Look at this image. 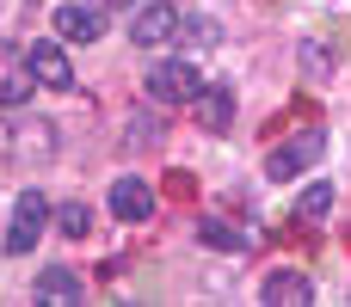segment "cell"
<instances>
[{"label": "cell", "mask_w": 351, "mask_h": 307, "mask_svg": "<svg viewBox=\"0 0 351 307\" xmlns=\"http://www.w3.org/2000/svg\"><path fill=\"white\" fill-rule=\"evenodd\" d=\"M179 25H185V12L173 0H142L130 12V43L136 49H167V43H179Z\"/></svg>", "instance_id": "6da1fadb"}, {"label": "cell", "mask_w": 351, "mask_h": 307, "mask_svg": "<svg viewBox=\"0 0 351 307\" xmlns=\"http://www.w3.org/2000/svg\"><path fill=\"white\" fill-rule=\"evenodd\" d=\"M142 92H148L154 105H191V98L204 92V74H197V62H154V68L142 74Z\"/></svg>", "instance_id": "7a4b0ae2"}, {"label": "cell", "mask_w": 351, "mask_h": 307, "mask_svg": "<svg viewBox=\"0 0 351 307\" xmlns=\"http://www.w3.org/2000/svg\"><path fill=\"white\" fill-rule=\"evenodd\" d=\"M49 222H56L49 197H43V191H19V203H12V228H6V252H12V258H25Z\"/></svg>", "instance_id": "3957f363"}, {"label": "cell", "mask_w": 351, "mask_h": 307, "mask_svg": "<svg viewBox=\"0 0 351 307\" xmlns=\"http://www.w3.org/2000/svg\"><path fill=\"white\" fill-rule=\"evenodd\" d=\"M321 154H327V129H296L271 160H265V178H296V172H308V166H321Z\"/></svg>", "instance_id": "277c9868"}, {"label": "cell", "mask_w": 351, "mask_h": 307, "mask_svg": "<svg viewBox=\"0 0 351 307\" xmlns=\"http://www.w3.org/2000/svg\"><path fill=\"white\" fill-rule=\"evenodd\" d=\"M25 62H31L37 86H49V92H74V62H68V49H62L56 37H37V43L25 49Z\"/></svg>", "instance_id": "5b68a950"}, {"label": "cell", "mask_w": 351, "mask_h": 307, "mask_svg": "<svg viewBox=\"0 0 351 307\" xmlns=\"http://www.w3.org/2000/svg\"><path fill=\"white\" fill-rule=\"evenodd\" d=\"M31 86H37V74H31L25 49L0 43V111H19V105H31Z\"/></svg>", "instance_id": "8992f818"}, {"label": "cell", "mask_w": 351, "mask_h": 307, "mask_svg": "<svg viewBox=\"0 0 351 307\" xmlns=\"http://www.w3.org/2000/svg\"><path fill=\"white\" fill-rule=\"evenodd\" d=\"M56 31H62L68 43H99L105 6H93V0H62V6H56Z\"/></svg>", "instance_id": "52a82bcc"}, {"label": "cell", "mask_w": 351, "mask_h": 307, "mask_svg": "<svg viewBox=\"0 0 351 307\" xmlns=\"http://www.w3.org/2000/svg\"><path fill=\"white\" fill-rule=\"evenodd\" d=\"M191 111H197V123H204L210 135H222V129L234 123V86H228V80H204V92L191 98Z\"/></svg>", "instance_id": "ba28073f"}, {"label": "cell", "mask_w": 351, "mask_h": 307, "mask_svg": "<svg viewBox=\"0 0 351 307\" xmlns=\"http://www.w3.org/2000/svg\"><path fill=\"white\" fill-rule=\"evenodd\" d=\"M111 215H117V222H148V215H154V191H148V178H136V172L117 178V185H111Z\"/></svg>", "instance_id": "9c48e42d"}, {"label": "cell", "mask_w": 351, "mask_h": 307, "mask_svg": "<svg viewBox=\"0 0 351 307\" xmlns=\"http://www.w3.org/2000/svg\"><path fill=\"white\" fill-rule=\"evenodd\" d=\"M259 295H265V307H284V302H290V307H308V302H315V283H308L302 271H271Z\"/></svg>", "instance_id": "30bf717a"}, {"label": "cell", "mask_w": 351, "mask_h": 307, "mask_svg": "<svg viewBox=\"0 0 351 307\" xmlns=\"http://www.w3.org/2000/svg\"><path fill=\"white\" fill-rule=\"evenodd\" d=\"M37 302H62V307H74V302H86V283H80L68 265H49V271H37Z\"/></svg>", "instance_id": "8fae6325"}, {"label": "cell", "mask_w": 351, "mask_h": 307, "mask_svg": "<svg viewBox=\"0 0 351 307\" xmlns=\"http://www.w3.org/2000/svg\"><path fill=\"white\" fill-rule=\"evenodd\" d=\"M49 154H56V129H49L43 117L12 135V166H31V160H49Z\"/></svg>", "instance_id": "7c38bea8"}, {"label": "cell", "mask_w": 351, "mask_h": 307, "mask_svg": "<svg viewBox=\"0 0 351 307\" xmlns=\"http://www.w3.org/2000/svg\"><path fill=\"white\" fill-rule=\"evenodd\" d=\"M197 240H204L210 252H253V234H247V228H228L222 215H204V222H197Z\"/></svg>", "instance_id": "4fadbf2b"}, {"label": "cell", "mask_w": 351, "mask_h": 307, "mask_svg": "<svg viewBox=\"0 0 351 307\" xmlns=\"http://www.w3.org/2000/svg\"><path fill=\"white\" fill-rule=\"evenodd\" d=\"M327 215H333V178H315V185L296 197V222L315 228V222H327Z\"/></svg>", "instance_id": "5bb4252c"}, {"label": "cell", "mask_w": 351, "mask_h": 307, "mask_svg": "<svg viewBox=\"0 0 351 307\" xmlns=\"http://www.w3.org/2000/svg\"><path fill=\"white\" fill-rule=\"evenodd\" d=\"M86 228H93L86 203H62V209H56V234H68V240H86Z\"/></svg>", "instance_id": "9a60e30c"}, {"label": "cell", "mask_w": 351, "mask_h": 307, "mask_svg": "<svg viewBox=\"0 0 351 307\" xmlns=\"http://www.w3.org/2000/svg\"><path fill=\"white\" fill-rule=\"evenodd\" d=\"M130 148H154L160 142V117L154 111H142V117H130V135H123Z\"/></svg>", "instance_id": "2e32d148"}, {"label": "cell", "mask_w": 351, "mask_h": 307, "mask_svg": "<svg viewBox=\"0 0 351 307\" xmlns=\"http://www.w3.org/2000/svg\"><path fill=\"white\" fill-rule=\"evenodd\" d=\"M302 68H308V80H327V55L315 43H302Z\"/></svg>", "instance_id": "e0dca14e"}, {"label": "cell", "mask_w": 351, "mask_h": 307, "mask_svg": "<svg viewBox=\"0 0 351 307\" xmlns=\"http://www.w3.org/2000/svg\"><path fill=\"white\" fill-rule=\"evenodd\" d=\"M93 6H105V12H111V6H136V0H93Z\"/></svg>", "instance_id": "ac0fdd59"}]
</instances>
